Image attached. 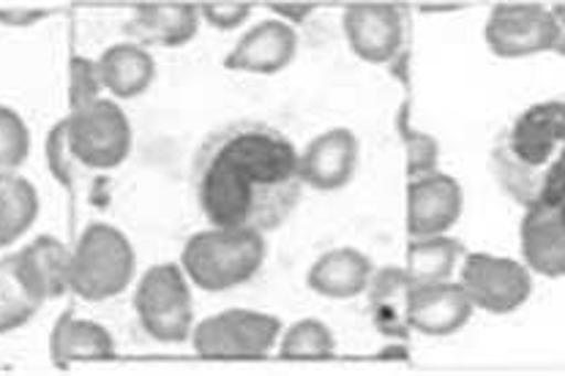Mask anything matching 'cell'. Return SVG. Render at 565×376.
<instances>
[{
  "mask_svg": "<svg viewBox=\"0 0 565 376\" xmlns=\"http://www.w3.org/2000/svg\"><path fill=\"white\" fill-rule=\"evenodd\" d=\"M118 355L113 333L99 322L63 311L50 335V357L57 368H68L83 361H109Z\"/></svg>",
  "mask_w": 565,
  "mask_h": 376,
  "instance_id": "19",
  "label": "cell"
},
{
  "mask_svg": "<svg viewBox=\"0 0 565 376\" xmlns=\"http://www.w3.org/2000/svg\"><path fill=\"white\" fill-rule=\"evenodd\" d=\"M407 181L440 172V142L426 131H405Z\"/></svg>",
  "mask_w": 565,
  "mask_h": 376,
  "instance_id": "29",
  "label": "cell"
},
{
  "mask_svg": "<svg viewBox=\"0 0 565 376\" xmlns=\"http://www.w3.org/2000/svg\"><path fill=\"white\" fill-rule=\"evenodd\" d=\"M519 246L530 273L565 276V202L527 207L519 224Z\"/></svg>",
  "mask_w": 565,
  "mask_h": 376,
  "instance_id": "13",
  "label": "cell"
},
{
  "mask_svg": "<svg viewBox=\"0 0 565 376\" xmlns=\"http://www.w3.org/2000/svg\"><path fill=\"white\" fill-rule=\"evenodd\" d=\"M276 346L285 361H328L337 355V335L322 320L307 316L281 330Z\"/></svg>",
  "mask_w": 565,
  "mask_h": 376,
  "instance_id": "24",
  "label": "cell"
},
{
  "mask_svg": "<svg viewBox=\"0 0 565 376\" xmlns=\"http://www.w3.org/2000/svg\"><path fill=\"white\" fill-rule=\"evenodd\" d=\"M137 254L126 233L104 222L83 229L68 257V292L88 303L118 298L135 281Z\"/></svg>",
  "mask_w": 565,
  "mask_h": 376,
  "instance_id": "4",
  "label": "cell"
},
{
  "mask_svg": "<svg viewBox=\"0 0 565 376\" xmlns=\"http://www.w3.org/2000/svg\"><path fill=\"white\" fill-rule=\"evenodd\" d=\"M361 161V142L350 129H328L298 150L303 186L331 194L342 191L355 178Z\"/></svg>",
  "mask_w": 565,
  "mask_h": 376,
  "instance_id": "11",
  "label": "cell"
},
{
  "mask_svg": "<svg viewBox=\"0 0 565 376\" xmlns=\"http://www.w3.org/2000/svg\"><path fill=\"white\" fill-rule=\"evenodd\" d=\"M104 94L115 101L146 94L156 79V61L151 50L135 42H118L96 57Z\"/></svg>",
  "mask_w": 565,
  "mask_h": 376,
  "instance_id": "20",
  "label": "cell"
},
{
  "mask_svg": "<svg viewBox=\"0 0 565 376\" xmlns=\"http://www.w3.org/2000/svg\"><path fill=\"white\" fill-rule=\"evenodd\" d=\"M44 20V11H0V22L6 25H33Z\"/></svg>",
  "mask_w": 565,
  "mask_h": 376,
  "instance_id": "32",
  "label": "cell"
},
{
  "mask_svg": "<svg viewBox=\"0 0 565 376\" xmlns=\"http://www.w3.org/2000/svg\"><path fill=\"white\" fill-rule=\"evenodd\" d=\"M342 31L348 47L369 66H391L405 57L411 42V14L399 3L344 6Z\"/></svg>",
  "mask_w": 565,
  "mask_h": 376,
  "instance_id": "8",
  "label": "cell"
},
{
  "mask_svg": "<svg viewBox=\"0 0 565 376\" xmlns=\"http://www.w3.org/2000/svg\"><path fill=\"white\" fill-rule=\"evenodd\" d=\"M298 31L281 20L257 22L224 57V66L246 74H279L296 61Z\"/></svg>",
  "mask_w": 565,
  "mask_h": 376,
  "instance_id": "14",
  "label": "cell"
},
{
  "mask_svg": "<svg viewBox=\"0 0 565 376\" xmlns=\"http://www.w3.org/2000/svg\"><path fill=\"white\" fill-rule=\"evenodd\" d=\"M42 305V300L17 273L11 254L0 259V333H11V330L28 325Z\"/></svg>",
  "mask_w": 565,
  "mask_h": 376,
  "instance_id": "25",
  "label": "cell"
},
{
  "mask_svg": "<svg viewBox=\"0 0 565 376\" xmlns=\"http://www.w3.org/2000/svg\"><path fill=\"white\" fill-rule=\"evenodd\" d=\"M374 265L359 248L339 246L320 254L307 270V287L328 300H353L366 292Z\"/></svg>",
  "mask_w": 565,
  "mask_h": 376,
  "instance_id": "17",
  "label": "cell"
},
{
  "mask_svg": "<svg viewBox=\"0 0 565 376\" xmlns=\"http://www.w3.org/2000/svg\"><path fill=\"white\" fill-rule=\"evenodd\" d=\"M72 153L83 170H118L131 153L135 131L129 115L115 98L102 96L66 115Z\"/></svg>",
  "mask_w": 565,
  "mask_h": 376,
  "instance_id": "6",
  "label": "cell"
},
{
  "mask_svg": "<svg viewBox=\"0 0 565 376\" xmlns=\"http://www.w3.org/2000/svg\"><path fill=\"white\" fill-rule=\"evenodd\" d=\"M492 172L524 211L565 202V96L530 104L500 131Z\"/></svg>",
  "mask_w": 565,
  "mask_h": 376,
  "instance_id": "2",
  "label": "cell"
},
{
  "mask_svg": "<svg viewBox=\"0 0 565 376\" xmlns=\"http://www.w3.org/2000/svg\"><path fill=\"white\" fill-rule=\"evenodd\" d=\"M68 257H72V248L50 235L36 237L25 248L11 254L20 279L42 303L68 292Z\"/></svg>",
  "mask_w": 565,
  "mask_h": 376,
  "instance_id": "18",
  "label": "cell"
},
{
  "mask_svg": "<svg viewBox=\"0 0 565 376\" xmlns=\"http://www.w3.org/2000/svg\"><path fill=\"white\" fill-rule=\"evenodd\" d=\"M483 39L487 47L505 61L555 52L557 20L552 6L544 3H498L489 11Z\"/></svg>",
  "mask_w": 565,
  "mask_h": 376,
  "instance_id": "10",
  "label": "cell"
},
{
  "mask_svg": "<svg viewBox=\"0 0 565 376\" xmlns=\"http://www.w3.org/2000/svg\"><path fill=\"white\" fill-rule=\"evenodd\" d=\"M476 305L470 303L462 283H415L411 298V330L431 339L459 333L472 320Z\"/></svg>",
  "mask_w": 565,
  "mask_h": 376,
  "instance_id": "15",
  "label": "cell"
},
{
  "mask_svg": "<svg viewBox=\"0 0 565 376\" xmlns=\"http://www.w3.org/2000/svg\"><path fill=\"white\" fill-rule=\"evenodd\" d=\"M420 11H459L465 9V3H420Z\"/></svg>",
  "mask_w": 565,
  "mask_h": 376,
  "instance_id": "34",
  "label": "cell"
},
{
  "mask_svg": "<svg viewBox=\"0 0 565 376\" xmlns=\"http://www.w3.org/2000/svg\"><path fill=\"white\" fill-rule=\"evenodd\" d=\"M131 42L140 47H186L200 31L198 3H140L129 22Z\"/></svg>",
  "mask_w": 565,
  "mask_h": 376,
  "instance_id": "16",
  "label": "cell"
},
{
  "mask_svg": "<svg viewBox=\"0 0 565 376\" xmlns=\"http://www.w3.org/2000/svg\"><path fill=\"white\" fill-rule=\"evenodd\" d=\"M135 311L142 330L161 344H178L192 335V281L183 273L181 262H159L140 276Z\"/></svg>",
  "mask_w": 565,
  "mask_h": 376,
  "instance_id": "5",
  "label": "cell"
},
{
  "mask_svg": "<svg viewBox=\"0 0 565 376\" xmlns=\"http://www.w3.org/2000/svg\"><path fill=\"white\" fill-rule=\"evenodd\" d=\"M465 254L467 251L462 248V243L451 235L411 237V243H407L405 270L413 283L454 281Z\"/></svg>",
  "mask_w": 565,
  "mask_h": 376,
  "instance_id": "22",
  "label": "cell"
},
{
  "mask_svg": "<svg viewBox=\"0 0 565 376\" xmlns=\"http://www.w3.org/2000/svg\"><path fill=\"white\" fill-rule=\"evenodd\" d=\"M31 153V131L20 112L0 104V175H9L22 166Z\"/></svg>",
  "mask_w": 565,
  "mask_h": 376,
  "instance_id": "26",
  "label": "cell"
},
{
  "mask_svg": "<svg viewBox=\"0 0 565 376\" xmlns=\"http://www.w3.org/2000/svg\"><path fill=\"white\" fill-rule=\"evenodd\" d=\"M279 316L255 309H224L205 316L192 327L194 352L213 361H244V357H265L279 344Z\"/></svg>",
  "mask_w": 565,
  "mask_h": 376,
  "instance_id": "7",
  "label": "cell"
},
{
  "mask_svg": "<svg viewBox=\"0 0 565 376\" xmlns=\"http://www.w3.org/2000/svg\"><path fill=\"white\" fill-rule=\"evenodd\" d=\"M268 9L274 11V14H279L276 20H281V22H287V25L296 28L315 14L317 3H268Z\"/></svg>",
  "mask_w": 565,
  "mask_h": 376,
  "instance_id": "31",
  "label": "cell"
},
{
  "mask_svg": "<svg viewBox=\"0 0 565 376\" xmlns=\"http://www.w3.org/2000/svg\"><path fill=\"white\" fill-rule=\"evenodd\" d=\"M192 189L211 227L270 233L303 194L296 142L263 120L222 126L194 153Z\"/></svg>",
  "mask_w": 565,
  "mask_h": 376,
  "instance_id": "1",
  "label": "cell"
},
{
  "mask_svg": "<svg viewBox=\"0 0 565 376\" xmlns=\"http://www.w3.org/2000/svg\"><path fill=\"white\" fill-rule=\"evenodd\" d=\"M413 287L415 283L405 268H380L369 281V316L372 325L388 339H405L411 333Z\"/></svg>",
  "mask_w": 565,
  "mask_h": 376,
  "instance_id": "21",
  "label": "cell"
},
{
  "mask_svg": "<svg viewBox=\"0 0 565 376\" xmlns=\"http://www.w3.org/2000/svg\"><path fill=\"white\" fill-rule=\"evenodd\" d=\"M104 96L102 79H99V66L96 61L83 55H74L68 63V104L72 109L85 107V104L96 101Z\"/></svg>",
  "mask_w": 565,
  "mask_h": 376,
  "instance_id": "28",
  "label": "cell"
},
{
  "mask_svg": "<svg viewBox=\"0 0 565 376\" xmlns=\"http://www.w3.org/2000/svg\"><path fill=\"white\" fill-rule=\"evenodd\" d=\"M39 218V191L28 178L0 175V248L20 240Z\"/></svg>",
  "mask_w": 565,
  "mask_h": 376,
  "instance_id": "23",
  "label": "cell"
},
{
  "mask_svg": "<svg viewBox=\"0 0 565 376\" xmlns=\"http://www.w3.org/2000/svg\"><path fill=\"white\" fill-rule=\"evenodd\" d=\"M252 9L255 6L241 3V0H224V3H211L207 0V3H198L200 20H205L216 31H238L252 17Z\"/></svg>",
  "mask_w": 565,
  "mask_h": 376,
  "instance_id": "30",
  "label": "cell"
},
{
  "mask_svg": "<svg viewBox=\"0 0 565 376\" xmlns=\"http://www.w3.org/2000/svg\"><path fill=\"white\" fill-rule=\"evenodd\" d=\"M552 14H555V20H557V44H555V52L561 57H565V3L552 6Z\"/></svg>",
  "mask_w": 565,
  "mask_h": 376,
  "instance_id": "33",
  "label": "cell"
},
{
  "mask_svg": "<svg viewBox=\"0 0 565 376\" xmlns=\"http://www.w3.org/2000/svg\"><path fill=\"white\" fill-rule=\"evenodd\" d=\"M457 281L462 283L470 303L489 314H511L533 294V273L527 265L487 251L465 254Z\"/></svg>",
  "mask_w": 565,
  "mask_h": 376,
  "instance_id": "9",
  "label": "cell"
},
{
  "mask_svg": "<svg viewBox=\"0 0 565 376\" xmlns=\"http://www.w3.org/2000/svg\"><path fill=\"white\" fill-rule=\"evenodd\" d=\"M268 257L265 233L235 227H207L194 233L181 251V268L194 287L227 292L259 273Z\"/></svg>",
  "mask_w": 565,
  "mask_h": 376,
  "instance_id": "3",
  "label": "cell"
},
{
  "mask_svg": "<svg viewBox=\"0 0 565 376\" xmlns=\"http://www.w3.org/2000/svg\"><path fill=\"white\" fill-rule=\"evenodd\" d=\"M44 153H47V164L52 175L57 178V183L66 186L68 191L77 189V178L83 166L77 164V159H74L72 153V144H68L66 118H61L52 126V131L47 135V144H44Z\"/></svg>",
  "mask_w": 565,
  "mask_h": 376,
  "instance_id": "27",
  "label": "cell"
},
{
  "mask_svg": "<svg viewBox=\"0 0 565 376\" xmlns=\"http://www.w3.org/2000/svg\"><path fill=\"white\" fill-rule=\"evenodd\" d=\"M465 191L446 172L407 181V233L411 237L448 235L462 218Z\"/></svg>",
  "mask_w": 565,
  "mask_h": 376,
  "instance_id": "12",
  "label": "cell"
}]
</instances>
